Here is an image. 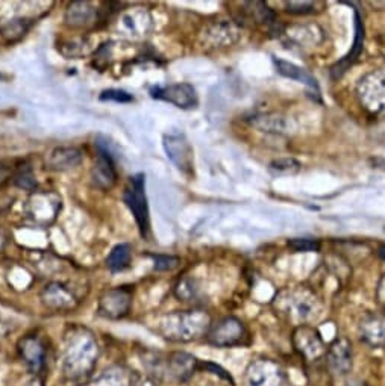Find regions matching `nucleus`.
<instances>
[{
	"label": "nucleus",
	"instance_id": "nucleus-31",
	"mask_svg": "<svg viewBox=\"0 0 385 386\" xmlns=\"http://www.w3.org/2000/svg\"><path fill=\"white\" fill-rule=\"evenodd\" d=\"M175 294L176 297L179 300L182 302H191L193 299H196V295H197V288H196V285L191 279H182L177 282V285L175 286Z\"/></svg>",
	"mask_w": 385,
	"mask_h": 386
},
{
	"label": "nucleus",
	"instance_id": "nucleus-10",
	"mask_svg": "<svg viewBox=\"0 0 385 386\" xmlns=\"http://www.w3.org/2000/svg\"><path fill=\"white\" fill-rule=\"evenodd\" d=\"M151 96L158 101L172 103L179 110H193L199 103L196 88L187 82L152 88Z\"/></svg>",
	"mask_w": 385,
	"mask_h": 386
},
{
	"label": "nucleus",
	"instance_id": "nucleus-28",
	"mask_svg": "<svg viewBox=\"0 0 385 386\" xmlns=\"http://www.w3.org/2000/svg\"><path fill=\"white\" fill-rule=\"evenodd\" d=\"M252 124L255 127L261 129L264 132H273V134H287L289 132V122L285 117L276 115V114H265L258 115L252 120Z\"/></svg>",
	"mask_w": 385,
	"mask_h": 386
},
{
	"label": "nucleus",
	"instance_id": "nucleus-4",
	"mask_svg": "<svg viewBox=\"0 0 385 386\" xmlns=\"http://www.w3.org/2000/svg\"><path fill=\"white\" fill-rule=\"evenodd\" d=\"M144 179L146 177L143 173L131 176L125 188L123 200L134 215L140 235L143 238H149L151 219H149V205H147V197L144 190Z\"/></svg>",
	"mask_w": 385,
	"mask_h": 386
},
{
	"label": "nucleus",
	"instance_id": "nucleus-26",
	"mask_svg": "<svg viewBox=\"0 0 385 386\" xmlns=\"http://www.w3.org/2000/svg\"><path fill=\"white\" fill-rule=\"evenodd\" d=\"M32 25H34V20L26 18V17H17L13 20H8V22L0 25V35H2V38L6 43H15L29 32V29L32 27Z\"/></svg>",
	"mask_w": 385,
	"mask_h": 386
},
{
	"label": "nucleus",
	"instance_id": "nucleus-36",
	"mask_svg": "<svg viewBox=\"0 0 385 386\" xmlns=\"http://www.w3.org/2000/svg\"><path fill=\"white\" fill-rule=\"evenodd\" d=\"M101 101H110V102H117V103H131V102H134V97H132V94L126 93L125 90H115V88H111V90L102 91Z\"/></svg>",
	"mask_w": 385,
	"mask_h": 386
},
{
	"label": "nucleus",
	"instance_id": "nucleus-32",
	"mask_svg": "<svg viewBox=\"0 0 385 386\" xmlns=\"http://www.w3.org/2000/svg\"><path fill=\"white\" fill-rule=\"evenodd\" d=\"M317 6H320L319 2H285V11L293 15H308L317 11Z\"/></svg>",
	"mask_w": 385,
	"mask_h": 386
},
{
	"label": "nucleus",
	"instance_id": "nucleus-11",
	"mask_svg": "<svg viewBox=\"0 0 385 386\" xmlns=\"http://www.w3.org/2000/svg\"><path fill=\"white\" fill-rule=\"evenodd\" d=\"M167 157L181 170L184 174L193 173V147L182 134L164 135L163 140Z\"/></svg>",
	"mask_w": 385,
	"mask_h": 386
},
{
	"label": "nucleus",
	"instance_id": "nucleus-27",
	"mask_svg": "<svg viewBox=\"0 0 385 386\" xmlns=\"http://www.w3.org/2000/svg\"><path fill=\"white\" fill-rule=\"evenodd\" d=\"M132 259V247L130 244H117L111 253L106 257L108 270L113 273H120L130 266Z\"/></svg>",
	"mask_w": 385,
	"mask_h": 386
},
{
	"label": "nucleus",
	"instance_id": "nucleus-37",
	"mask_svg": "<svg viewBox=\"0 0 385 386\" xmlns=\"http://www.w3.org/2000/svg\"><path fill=\"white\" fill-rule=\"evenodd\" d=\"M93 386H123V380L120 375H117L113 371H110V373L103 374L99 380H96L93 383Z\"/></svg>",
	"mask_w": 385,
	"mask_h": 386
},
{
	"label": "nucleus",
	"instance_id": "nucleus-22",
	"mask_svg": "<svg viewBox=\"0 0 385 386\" xmlns=\"http://www.w3.org/2000/svg\"><path fill=\"white\" fill-rule=\"evenodd\" d=\"M196 365L197 359L194 356L182 352L172 353L169 356V359H167V370H169L170 375H173V378L179 382L190 378L193 371L196 370Z\"/></svg>",
	"mask_w": 385,
	"mask_h": 386
},
{
	"label": "nucleus",
	"instance_id": "nucleus-29",
	"mask_svg": "<svg viewBox=\"0 0 385 386\" xmlns=\"http://www.w3.org/2000/svg\"><path fill=\"white\" fill-rule=\"evenodd\" d=\"M59 51L67 58H82L90 53V41L87 38H75L70 41H65Z\"/></svg>",
	"mask_w": 385,
	"mask_h": 386
},
{
	"label": "nucleus",
	"instance_id": "nucleus-7",
	"mask_svg": "<svg viewBox=\"0 0 385 386\" xmlns=\"http://www.w3.org/2000/svg\"><path fill=\"white\" fill-rule=\"evenodd\" d=\"M248 336V330L241 320L235 316H226L217 324H211L206 333V341L214 347H234L243 342Z\"/></svg>",
	"mask_w": 385,
	"mask_h": 386
},
{
	"label": "nucleus",
	"instance_id": "nucleus-13",
	"mask_svg": "<svg viewBox=\"0 0 385 386\" xmlns=\"http://www.w3.org/2000/svg\"><path fill=\"white\" fill-rule=\"evenodd\" d=\"M39 297H42V302L46 308L55 312L72 311L79 303L73 291L68 290V286L61 282L47 283Z\"/></svg>",
	"mask_w": 385,
	"mask_h": 386
},
{
	"label": "nucleus",
	"instance_id": "nucleus-8",
	"mask_svg": "<svg viewBox=\"0 0 385 386\" xmlns=\"http://www.w3.org/2000/svg\"><path fill=\"white\" fill-rule=\"evenodd\" d=\"M132 306V291L126 286L105 291L99 299L97 312L108 320H120L131 311Z\"/></svg>",
	"mask_w": 385,
	"mask_h": 386
},
{
	"label": "nucleus",
	"instance_id": "nucleus-3",
	"mask_svg": "<svg viewBox=\"0 0 385 386\" xmlns=\"http://www.w3.org/2000/svg\"><path fill=\"white\" fill-rule=\"evenodd\" d=\"M99 347L85 330L73 333L67 342L64 356V373L70 379H82L91 373L97 362Z\"/></svg>",
	"mask_w": 385,
	"mask_h": 386
},
{
	"label": "nucleus",
	"instance_id": "nucleus-41",
	"mask_svg": "<svg viewBox=\"0 0 385 386\" xmlns=\"http://www.w3.org/2000/svg\"><path fill=\"white\" fill-rule=\"evenodd\" d=\"M378 253H379V256L382 257V259H385V244L379 247V250H378Z\"/></svg>",
	"mask_w": 385,
	"mask_h": 386
},
{
	"label": "nucleus",
	"instance_id": "nucleus-6",
	"mask_svg": "<svg viewBox=\"0 0 385 386\" xmlns=\"http://www.w3.org/2000/svg\"><path fill=\"white\" fill-rule=\"evenodd\" d=\"M357 96L369 112L385 115V72L373 70L362 76L357 85Z\"/></svg>",
	"mask_w": 385,
	"mask_h": 386
},
{
	"label": "nucleus",
	"instance_id": "nucleus-25",
	"mask_svg": "<svg viewBox=\"0 0 385 386\" xmlns=\"http://www.w3.org/2000/svg\"><path fill=\"white\" fill-rule=\"evenodd\" d=\"M243 14L248 22L255 25L273 26L276 23V14L270 6L264 2H246L243 4Z\"/></svg>",
	"mask_w": 385,
	"mask_h": 386
},
{
	"label": "nucleus",
	"instance_id": "nucleus-1",
	"mask_svg": "<svg viewBox=\"0 0 385 386\" xmlns=\"http://www.w3.org/2000/svg\"><path fill=\"white\" fill-rule=\"evenodd\" d=\"M211 328L210 315L202 309L179 311L164 315L158 321L156 330L172 342H191L202 338Z\"/></svg>",
	"mask_w": 385,
	"mask_h": 386
},
{
	"label": "nucleus",
	"instance_id": "nucleus-24",
	"mask_svg": "<svg viewBox=\"0 0 385 386\" xmlns=\"http://www.w3.org/2000/svg\"><path fill=\"white\" fill-rule=\"evenodd\" d=\"M362 43H364V25L361 22V15L357 9V11H355V39H353L352 52L344 58L343 61H340L337 65L332 67V77H340L344 72H346L349 64H352L355 59L361 55Z\"/></svg>",
	"mask_w": 385,
	"mask_h": 386
},
{
	"label": "nucleus",
	"instance_id": "nucleus-20",
	"mask_svg": "<svg viewBox=\"0 0 385 386\" xmlns=\"http://www.w3.org/2000/svg\"><path fill=\"white\" fill-rule=\"evenodd\" d=\"M361 341L370 347H384L385 345V316L367 315L360 324Z\"/></svg>",
	"mask_w": 385,
	"mask_h": 386
},
{
	"label": "nucleus",
	"instance_id": "nucleus-17",
	"mask_svg": "<svg viewBox=\"0 0 385 386\" xmlns=\"http://www.w3.org/2000/svg\"><path fill=\"white\" fill-rule=\"evenodd\" d=\"M18 354L23 362L27 365L32 371L38 373L44 367L46 362V345L42 341V338L37 335H27L25 338L20 340L18 345Z\"/></svg>",
	"mask_w": 385,
	"mask_h": 386
},
{
	"label": "nucleus",
	"instance_id": "nucleus-40",
	"mask_svg": "<svg viewBox=\"0 0 385 386\" xmlns=\"http://www.w3.org/2000/svg\"><path fill=\"white\" fill-rule=\"evenodd\" d=\"M8 244V238H6V235H4L2 232H0V253H2L5 250V247Z\"/></svg>",
	"mask_w": 385,
	"mask_h": 386
},
{
	"label": "nucleus",
	"instance_id": "nucleus-39",
	"mask_svg": "<svg viewBox=\"0 0 385 386\" xmlns=\"http://www.w3.org/2000/svg\"><path fill=\"white\" fill-rule=\"evenodd\" d=\"M6 179H8V170L2 164H0V184L5 182Z\"/></svg>",
	"mask_w": 385,
	"mask_h": 386
},
{
	"label": "nucleus",
	"instance_id": "nucleus-21",
	"mask_svg": "<svg viewBox=\"0 0 385 386\" xmlns=\"http://www.w3.org/2000/svg\"><path fill=\"white\" fill-rule=\"evenodd\" d=\"M64 20L72 27H88L96 23L97 9L90 2H73L72 5H68Z\"/></svg>",
	"mask_w": 385,
	"mask_h": 386
},
{
	"label": "nucleus",
	"instance_id": "nucleus-5",
	"mask_svg": "<svg viewBox=\"0 0 385 386\" xmlns=\"http://www.w3.org/2000/svg\"><path fill=\"white\" fill-rule=\"evenodd\" d=\"M61 197L53 191H34L25 205V214L34 224L46 227L52 224L61 211Z\"/></svg>",
	"mask_w": 385,
	"mask_h": 386
},
{
	"label": "nucleus",
	"instance_id": "nucleus-14",
	"mask_svg": "<svg viewBox=\"0 0 385 386\" xmlns=\"http://www.w3.org/2000/svg\"><path fill=\"white\" fill-rule=\"evenodd\" d=\"M91 182L102 191H110L117 182V170L111 153L99 146L97 160L91 170Z\"/></svg>",
	"mask_w": 385,
	"mask_h": 386
},
{
	"label": "nucleus",
	"instance_id": "nucleus-2",
	"mask_svg": "<svg viewBox=\"0 0 385 386\" xmlns=\"http://www.w3.org/2000/svg\"><path fill=\"white\" fill-rule=\"evenodd\" d=\"M273 304L282 316L299 326L315 321L322 314L319 297L305 286L281 291L276 295Z\"/></svg>",
	"mask_w": 385,
	"mask_h": 386
},
{
	"label": "nucleus",
	"instance_id": "nucleus-18",
	"mask_svg": "<svg viewBox=\"0 0 385 386\" xmlns=\"http://www.w3.org/2000/svg\"><path fill=\"white\" fill-rule=\"evenodd\" d=\"M84 160L81 148L73 146H59L52 148L46 157V165L49 170L67 172L76 168Z\"/></svg>",
	"mask_w": 385,
	"mask_h": 386
},
{
	"label": "nucleus",
	"instance_id": "nucleus-19",
	"mask_svg": "<svg viewBox=\"0 0 385 386\" xmlns=\"http://www.w3.org/2000/svg\"><path fill=\"white\" fill-rule=\"evenodd\" d=\"M118 27L135 38L147 35L152 27V15L143 8H131L118 18Z\"/></svg>",
	"mask_w": 385,
	"mask_h": 386
},
{
	"label": "nucleus",
	"instance_id": "nucleus-16",
	"mask_svg": "<svg viewBox=\"0 0 385 386\" xmlns=\"http://www.w3.org/2000/svg\"><path fill=\"white\" fill-rule=\"evenodd\" d=\"M328 365L332 373L344 375L352 370V344L348 338H337L331 342L327 350Z\"/></svg>",
	"mask_w": 385,
	"mask_h": 386
},
{
	"label": "nucleus",
	"instance_id": "nucleus-38",
	"mask_svg": "<svg viewBox=\"0 0 385 386\" xmlns=\"http://www.w3.org/2000/svg\"><path fill=\"white\" fill-rule=\"evenodd\" d=\"M377 297H378L379 304L385 309V274L381 277V281H379V283H378Z\"/></svg>",
	"mask_w": 385,
	"mask_h": 386
},
{
	"label": "nucleus",
	"instance_id": "nucleus-33",
	"mask_svg": "<svg viewBox=\"0 0 385 386\" xmlns=\"http://www.w3.org/2000/svg\"><path fill=\"white\" fill-rule=\"evenodd\" d=\"M14 182L17 186L23 188V190H29V191L34 190V188L37 186L31 167H27V165L18 168V172L15 173V177H14Z\"/></svg>",
	"mask_w": 385,
	"mask_h": 386
},
{
	"label": "nucleus",
	"instance_id": "nucleus-23",
	"mask_svg": "<svg viewBox=\"0 0 385 386\" xmlns=\"http://www.w3.org/2000/svg\"><path fill=\"white\" fill-rule=\"evenodd\" d=\"M273 63L276 65V70H278V73L282 75L284 77L293 79V81H298L303 85L310 86L314 91H319V84L315 81V77L305 70V68L279 58H273Z\"/></svg>",
	"mask_w": 385,
	"mask_h": 386
},
{
	"label": "nucleus",
	"instance_id": "nucleus-34",
	"mask_svg": "<svg viewBox=\"0 0 385 386\" xmlns=\"http://www.w3.org/2000/svg\"><path fill=\"white\" fill-rule=\"evenodd\" d=\"M152 259L155 262L156 271H172L181 262L179 257L170 255H152Z\"/></svg>",
	"mask_w": 385,
	"mask_h": 386
},
{
	"label": "nucleus",
	"instance_id": "nucleus-15",
	"mask_svg": "<svg viewBox=\"0 0 385 386\" xmlns=\"http://www.w3.org/2000/svg\"><path fill=\"white\" fill-rule=\"evenodd\" d=\"M239 37L240 31L235 23L228 22V20H219L205 27L203 43L208 47L220 49L234 44Z\"/></svg>",
	"mask_w": 385,
	"mask_h": 386
},
{
	"label": "nucleus",
	"instance_id": "nucleus-9",
	"mask_svg": "<svg viewBox=\"0 0 385 386\" xmlns=\"http://www.w3.org/2000/svg\"><path fill=\"white\" fill-rule=\"evenodd\" d=\"M246 386H290L278 364L270 359L253 361L244 375Z\"/></svg>",
	"mask_w": 385,
	"mask_h": 386
},
{
	"label": "nucleus",
	"instance_id": "nucleus-12",
	"mask_svg": "<svg viewBox=\"0 0 385 386\" xmlns=\"http://www.w3.org/2000/svg\"><path fill=\"white\" fill-rule=\"evenodd\" d=\"M293 344L296 350L310 361L319 359L323 354H327V347H324L320 333L308 324L299 326V328L294 330Z\"/></svg>",
	"mask_w": 385,
	"mask_h": 386
},
{
	"label": "nucleus",
	"instance_id": "nucleus-30",
	"mask_svg": "<svg viewBox=\"0 0 385 386\" xmlns=\"http://www.w3.org/2000/svg\"><path fill=\"white\" fill-rule=\"evenodd\" d=\"M301 162L294 157H278L269 164V170L276 176L296 174L301 170Z\"/></svg>",
	"mask_w": 385,
	"mask_h": 386
},
{
	"label": "nucleus",
	"instance_id": "nucleus-35",
	"mask_svg": "<svg viewBox=\"0 0 385 386\" xmlns=\"http://www.w3.org/2000/svg\"><path fill=\"white\" fill-rule=\"evenodd\" d=\"M289 247L294 252H319L320 241L310 238H291L289 240Z\"/></svg>",
	"mask_w": 385,
	"mask_h": 386
}]
</instances>
